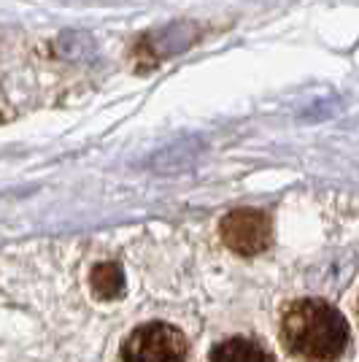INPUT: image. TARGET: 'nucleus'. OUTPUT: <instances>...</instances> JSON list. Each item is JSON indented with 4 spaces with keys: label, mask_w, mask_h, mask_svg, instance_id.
<instances>
[{
    "label": "nucleus",
    "mask_w": 359,
    "mask_h": 362,
    "mask_svg": "<svg viewBox=\"0 0 359 362\" xmlns=\"http://www.w3.org/2000/svg\"><path fill=\"white\" fill-rule=\"evenodd\" d=\"M284 349L300 362H335L348 346V322L327 300H289L278 319Z\"/></svg>",
    "instance_id": "1"
},
{
    "label": "nucleus",
    "mask_w": 359,
    "mask_h": 362,
    "mask_svg": "<svg viewBox=\"0 0 359 362\" xmlns=\"http://www.w3.org/2000/svg\"><path fill=\"white\" fill-rule=\"evenodd\" d=\"M187 354L184 332L165 322L138 325L122 344V362H187Z\"/></svg>",
    "instance_id": "2"
},
{
    "label": "nucleus",
    "mask_w": 359,
    "mask_h": 362,
    "mask_svg": "<svg viewBox=\"0 0 359 362\" xmlns=\"http://www.w3.org/2000/svg\"><path fill=\"white\" fill-rule=\"evenodd\" d=\"M219 235L227 249H233L235 255L254 257L270 246L273 227H270L268 214L257 211V209H235L222 219Z\"/></svg>",
    "instance_id": "3"
},
{
    "label": "nucleus",
    "mask_w": 359,
    "mask_h": 362,
    "mask_svg": "<svg viewBox=\"0 0 359 362\" xmlns=\"http://www.w3.org/2000/svg\"><path fill=\"white\" fill-rule=\"evenodd\" d=\"M208 362H278L265 344L252 335H227L211 349Z\"/></svg>",
    "instance_id": "4"
},
{
    "label": "nucleus",
    "mask_w": 359,
    "mask_h": 362,
    "mask_svg": "<svg viewBox=\"0 0 359 362\" xmlns=\"http://www.w3.org/2000/svg\"><path fill=\"white\" fill-rule=\"evenodd\" d=\"M90 287L95 298H119L124 289V273L117 262H100L90 273Z\"/></svg>",
    "instance_id": "5"
},
{
    "label": "nucleus",
    "mask_w": 359,
    "mask_h": 362,
    "mask_svg": "<svg viewBox=\"0 0 359 362\" xmlns=\"http://www.w3.org/2000/svg\"><path fill=\"white\" fill-rule=\"evenodd\" d=\"M357 308H359V303H357Z\"/></svg>",
    "instance_id": "6"
}]
</instances>
